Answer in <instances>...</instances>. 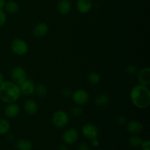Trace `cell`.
Listing matches in <instances>:
<instances>
[{
  "label": "cell",
  "instance_id": "obj_1",
  "mask_svg": "<svg viewBox=\"0 0 150 150\" xmlns=\"http://www.w3.org/2000/svg\"><path fill=\"white\" fill-rule=\"evenodd\" d=\"M130 99L133 105L137 108H147L150 105L149 89L144 85H136L130 90Z\"/></svg>",
  "mask_w": 150,
  "mask_h": 150
},
{
  "label": "cell",
  "instance_id": "obj_2",
  "mask_svg": "<svg viewBox=\"0 0 150 150\" xmlns=\"http://www.w3.org/2000/svg\"><path fill=\"white\" fill-rule=\"evenodd\" d=\"M21 95L19 86L12 81H4L0 85V100L2 102L7 104L16 103Z\"/></svg>",
  "mask_w": 150,
  "mask_h": 150
},
{
  "label": "cell",
  "instance_id": "obj_3",
  "mask_svg": "<svg viewBox=\"0 0 150 150\" xmlns=\"http://www.w3.org/2000/svg\"><path fill=\"white\" fill-rule=\"evenodd\" d=\"M51 122L57 128H64L69 123L68 114L64 110H57L51 117Z\"/></svg>",
  "mask_w": 150,
  "mask_h": 150
},
{
  "label": "cell",
  "instance_id": "obj_4",
  "mask_svg": "<svg viewBox=\"0 0 150 150\" xmlns=\"http://www.w3.org/2000/svg\"><path fill=\"white\" fill-rule=\"evenodd\" d=\"M12 51L18 56H23L29 51V45L24 40L21 38H15L10 45Z\"/></svg>",
  "mask_w": 150,
  "mask_h": 150
},
{
  "label": "cell",
  "instance_id": "obj_5",
  "mask_svg": "<svg viewBox=\"0 0 150 150\" xmlns=\"http://www.w3.org/2000/svg\"><path fill=\"white\" fill-rule=\"evenodd\" d=\"M10 77L12 81L19 86L27 79V74L23 67L21 66H16L11 70Z\"/></svg>",
  "mask_w": 150,
  "mask_h": 150
},
{
  "label": "cell",
  "instance_id": "obj_6",
  "mask_svg": "<svg viewBox=\"0 0 150 150\" xmlns=\"http://www.w3.org/2000/svg\"><path fill=\"white\" fill-rule=\"evenodd\" d=\"M72 100L78 105H83L89 100V95L86 90L82 89H76L71 95Z\"/></svg>",
  "mask_w": 150,
  "mask_h": 150
},
{
  "label": "cell",
  "instance_id": "obj_7",
  "mask_svg": "<svg viewBox=\"0 0 150 150\" xmlns=\"http://www.w3.org/2000/svg\"><path fill=\"white\" fill-rule=\"evenodd\" d=\"M81 133L86 139L92 140L97 139L99 135V130L96 125L91 123H86L81 127Z\"/></svg>",
  "mask_w": 150,
  "mask_h": 150
},
{
  "label": "cell",
  "instance_id": "obj_8",
  "mask_svg": "<svg viewBox=\"0 0 150 150\" xmlns=\"http://www.w3.org/2000/svg\"><path fill=\"white\" fill-rule=\"evenodd\" d=\"M79 138V133L76 129L69 128L62 134V141L67 145H72L76 143Z\"/></svg>",
  "mask_w": 150,
  "mask_h": 150
},
{
  "label": "cell",
  "instance_id": "obj_9",
  "mask_svg": "<svg viewBox=\"0 0 150 150\" xmlns=\"http://www.w3.org/2000/svg\"><path fill=\"white\" fill-rule=\"evenodd\" d=\"M139 84L148 86L150 84V68L149 67L141 69L136 73Z\"/></svg>",
  "mask_w": 150,
  "mask_h": 150
},
{
  "label": "cell",
  "instance_id": "obj_10",
  "mask_svg": "<svg viewBox=\"0 0 150 150\" xmlns=\"http://www.w3.org/2000/svg\"><path fill=\"white\" fill-rule=\"evenodd\" d=\"M19 88H20L21 95H25V96H29L35 93V84L33 81L27 79L21 84L19 85Z\"/></svg>",
  "mask_w": 150,
  "mask_h": 150
},
{
  "label": "cell",
  "instance_id": "obj_11",
  "mask_svg": "<svg viewBox=\"0 0 150 150\" xmlns=\"http://www.w3.org/2000/svg\"><path fill=\"white\" fill-rule=\"evenodd\" d=\"M21 108L16 103H8L4 108V115L10 119H14L20 114Z\"/></svg>",
  "mask_w": 150,
  "mask_h": 150
},
{
  "label": "cell",
  "instance_id": "obj_12",
  "mask_svg": "<svg viewBox=\"0 0 150 150\" xmlns=\"http://www.w3.org/2000/svg\"><path fill=\"white\" fill-rule=\"evenodd\" d=\"M127 130L130 134L139 135L143 131L144 125L138 120H131L127 124Z\"/></svg>",
  "mask_w": 150,
  "mask_h": 150
},
{
  "label": "cell",
  "instance_id": "obj_13",
  "mask_svg": "<svg viewBox=\"0 0 150 150\" xmlns=\"http://www.w3.org/2000/svg\"><path fill=\"white\" fill-rule=\"evenodd\" d=\"M48 30H49V28H48V24L45 22H40L35 25V27L33 28L32 35L35 38H42L47 35Z\"/></svg>",
  "mask_w": 150,
  "mask_h": 150
},
{
  "label": "cell",
  "instance_id": "obj_14",
  "mask_svg": "<svg viewBox=\"0 0 150 150\" xmlns=\"http://www.w3.org/2000/svg\"><path fill=\"white\" fill-rule=\"evenodd\" d=\"M93 7L92 0H77L76 9L81 14H86L90 12Z\"/></svg>",
  "mask_w": 150,
  "mask_h": 150
},
{
  "label": "cell",
  "instance_id": "obj_15",
  "mask_svg": "<svg viewBox=\"0 0 150 150\" xmlns=\"http://www.w3.org/2000/svg\"><path fill=\"white\" fill-rule=\"evenodd\" d=\"M23 110L28 115H34L38 111V105L35 100L27 99L23 103Z\"/></svg>",
  "mask_w": 150,
  "mask_h": 150
},
{
  "label": "cell",
  "instance_id": "obj_16",
  "mask_svg": "<svg viewBox=\"0 0 150 150\" xmlns=\"http://www.w3.org/2000/svg\"><path fill=\"white\" fill-rule=\"evenodd\" d=\"M59 13L62 16L67 15L71 11L72 2L70 0H59L57 4Z\"/></svg>",
  "mask_w": 150,
  "mask_h": 150
},
{
  "label": "cell",
  "instance_id": "obj_17",
  "mask_svg": "<svg viewBox=\"0 0 150 150\" xmlns=\"http://www.w3.org/2000/svg\"><path fill=\"white\" fill-rule=\"evenodd\" d=\"M110 102V98L106 94L101 93L97 95L94 100L95 105L98 107H104L106 106Z\"/></svg>",
  "mask_w": 150,
  "mask_h": 150
},
{
  "label": "cell",
  "instance_id": "obj_18",
  "mask_svg": "<svg viewBox=\"0 0 150 150\" xmlns=\"http://www.w3.org/2000/svg\"><path fill=\"white\" fill-rule=\"evenodd\" d=\"M16 147L17 150H32L33 144L28 139H21L16 142Z\"/></svg>",
  "mask_w": 150,
  "mask_h": 150
},
{
  "label": "cell",
  "instance_id": "obj_19",
  "mask_svg": "<svg viewBox=\"0 0 150 150\" xmlns=\"http://www.w3.org/2000/svg\"><path fill=\"white\" fill-rule=\"evenodd\" d=\"M4 8L7 13L10 14H15L19 10V4L15 1H9L5 2Z\"/></svg>",
  "mask_w": 150,
  "mask_h": 150
},
{
  "label": "cell",
  "instance_id": "obj_20",
  "mask_svg": "<svg viewBox=\"0 0 150 150\" xmlns=\"http://www.w3.org/2000/svg\"><path fill=\"white\" fill-rule=\"evenodd\" d=\"M11 125L7 120L0 118V136H4L10 132Z\"/></svg>",
  "mask_w": 150,
  "mask_h": 150
},
{
  "label": "cell",
  "instance_id": "obj_21",
  "mask_svg": "<svg viewBox=\"0 0 150 150\" xmlns=\"http://www.w3.org/2000/svg\"><path fill=\"white\" fill-rule=\"evenodd\" d=\"M101 81V77L99 73L96 72H92L89 73L87 76V81L91 85H98L99 84Z\"/></svg>",
  "mask_w": 150,
  "mask_h": 150
},
{
  "label": "cell",
  "instance_id": "obj_22",
  "mask_svg": "<svg viewBox=\"0 0 150 150\" xmlns=\"http://www.w3.org/2000/svg\"><path fill=\"white\" fill-rule=\"evenodd\" d=\"M35 92L38 97L43 98L48 93V88H47L46 85L44 84V83H38V84L35 85Z\"/></svg>",
  "mask_w": 150,
  "mask_h": 150
},
{
  "label": "cell",
  "instance_id": "obj_23",
  "mask_svg": "<svg viewBox=\"0 0 150 150\" xmlns=\"http://www.w3.org/2000/svg\"><path fill=\"white\" fill-rule=\"evenodd\" d=\"M142 142H143V139L140 136H139V135H133L132 136H130L128 140L129 145L133 148L141 146Z\"/></svg>",
  "mask_w": 150,
  "mask_h": 150
},
{
  "label": "cell",
  "instance_id": "obj_24",
  "mask_svg": "<svg viewBox=\"0 0 150 150\" xmlns=\"http://www.w3.org/2000/svg\"><path fill=\"white\" fill-rule=\"evenodd\" d=\"M82 113H83V110H82L81 105H75V106L72 107L70 109V115L75 118L81 117Z\"/></svg>",
  "mask_w": 150,
  "mask_h": 150
},
{
  "label": "cell",
  "instance_id": "obj_25",
  "mask_svg": "<svg viewBox=\"0 0 150 150\" xmlns=\"http://www.w3.org/2000/svg\"><path fill=\"white\" fill-rule=\"evenodd\" d=\"M126 73L129 76H135L138 73V68L134 64H130L126 67Z\"/></svg>",
  "mask_w": 150,
  "mask_h": 150
},
{
  "label": "cell",
  "instance_id": "obj_26",
  "mask_svg": "<svg viewBox=\"0 0 150 150\" xmlns=\"http://www.w3.org/2000/svg\"><path fill=\"white\" fill-rule=\"evenodd\" d=\"M6 22H7V14L6 12L1 9L0 10V29L4 26Z\"/></svg>",
  "mask_w": 150,
  "mask_h": 150
},
{
  "label": "cell",
  "instance_id": "obj_27",
  "mask_svg": "<svg viewBox=\"0 0 150 150\" xmlns=\"http://www.w3.org/2000/svg\"><path fill=\"white\" fill-rule=\"evenodd\" d=\"M60 93H61V95H62L64 98H70V97H71L72 93H73V91H72L71 89L68 87H64L61 89V91H60Z\"/></svg>",
  "mask_w": 150,
  "mask_h": 150
},
{
  "label": "cell",
  "instance_id": "obj_28",
  "mask_svg": "<svg viewBox=\"0 0 150 150\" xmlns=\"http://www.w3.org/2000/svg\"><path fill=\"white\" fill-rule=\"evenodd\" d=\"M116 121L119 125H124L127 124V118L124 115L117 116V118H116Z\"/></svg>",
  "mask_w": 150,
  "mask_h": 150
},
{
  "label": "cell",
  "instance_id": "obj_29",
  "mask_svg": "<svg viewBox=\"0 0 150 150\" xmlns=\"http://www.w3.org/2000/svg\"><path fill=\"white\" fill-rule=\"evenodd\" d=\"M141 146H142V150H150V142L149 140L143 141Z\"/></svg>",
  "mask_w": 150,
  "mask_h": 150
},
{
  "label": "cell",
  "instance_id": "obj_30",
  "mask_svg": "<svg viewBox=\"0 0 150 150\" xmlns=\"http://www.w3.org/2000/svg\"><path fill=\"white\" fill-rule=\"evenodd\" d=\"M78 150H89V146L86 143H81L78 146Z\"/></svg>",
  "mask_w": 150,
  "mask_h": 150
},
{
  "label": "cell",
  "instance_id": "obj_31",
  "mask_svg": "<svg viewBox=\"0 0 150 150\" xmlns=\"http://www.w3.org/2000/svg\"><path fill=\"white\" fill-rule=\"evenodd\" d=\"M91 141H92V146H94V147H98V146L100 145V142L98 139V138H97V139H92V140Z\"/></svg>",
  "mask_w": 150,
  "mask_h": 150
},
{
  "label": "cell",
  "instance_id": "obj_32",
  "mask_svg": "<svg viewBox=\"0 0 150 150\" xmlns=\"http://www.w3.org/2000/svg\"><path fill=\"white\" fill-rule=\"evenodd\" d=\"M58 150H69L66 144H60L58 147Z\"/></svg>",
  "mask_w": 150,
  "mask_h": 150
},
{
  "label": "cell",
  "instance_id": "obj_33",
  "mask_svg": "<svg viewBox=\"0 0 150 150\" xmlns=\"http://www.w3.org/2000/svg\"><path fill=\"white\" fill-rule=\"evenodd\" d=\"M5 0H0V10L4 8V4H5Z\"/></svg>",
  "mask_w": 150,
  "mask_h": 150
},
{
  "label": "cell",
  "instance_id": "obj_34",
  "mask_svg": "<svg viewBox=\"0 0 150 150\" xmlns=\"http://www.w3.org/2000/svg\"><path fill=\"white\" fill-rule=\"evenodd\" d=\"M6 135H7V139H8L9 141H13V135L11 134V133H7V134Z\"/></svg>",
  "mask_w": 150,
  "mask_h": 150
},
{
  "label": "cell",
  "instance_id": "obj_35",
  "mask_svg": "<svg viewBox=\"0 0 150 150\" xmlns=\"http://www.w3.org/2000/svg\"><path fill=\"white\" fill-rule=\"evenodd\" d=\"M4 81V76H3L2 73H1V72H0V85H1V83H2Z\"/></svg>",
  "mask_w": 150,
  "mask_h": 150
}]
</instances>
